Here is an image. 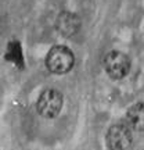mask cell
<instances>
[{"mask_svg":"<svg viewBox=\"0 0 144 150\" xmlns=\"http://www.w3.org/2000/svg\"><path fill=\"white\" fill-rule=\"evenodd\" d=\"M128 125L137 132H144V103H136L130 106L126 112Z\"/></svg>","mask_w":144,"mask_h":150,"instance_id":"6","label":"cell"},{"mask_svg":"<svg viewBox=\"0 0 144 150\" xmlns=\"http://www.w3.org/2000/svg\"><path fill=\"white\" fill-rule=\"evenodd\" d=\"M107 143L110 149L123 150L129 149L133 143L132 128L125 124H115L107 132Z\"/></svg>","mask_w":144,"mask_h":150,"instance_id":"4","label":"cell"},{"mask_svg":"<svg viewBox=\"0 0 144 150\" xmlns=\"http://www.w3.org/2000/svg\"><path fill=\"white\" fill-rule=\"evenodd\" d=\"M104 68L112 79H122L130 71V59L122 52H110L104 59Z\"/></svg>","mask_w":144,"mask_h":150,"instance_id":"3","label":"cell"},{"mask_svg":"<svg viewBox=\"0 0 144 150\" xmlns=\"http://www.w3.org/2000/svg\"><path fill=\"white\" fill-rule=\"evenodd\" d=\"M63 103H64V99L58 91L46 89L37 99V112L44 118H55L63 108Z\"/></svg>","mask_w":144,"mask_h":150,"instance_id":"2","label":"cell"},{"mask_svg":"<svg viewBox=\"0 0 144 150\" xmlns=\"http://www.w3.org/2000/svg\"><path fill=\"white\" fill-rule=\"evenodd\" d=\"M55 27H57V31L61 35H64V36H74L75 33L79 31L80 20H79V17L76 16V14H74V13L64 11L57 18Z\"/></svg>","mask_w":144,"mask_h":150,"instance_id":"5","label":"cell"},{"mask_svg":"<svg viewBox=\"0 0 144 150\" xmlns=\"http://www.w3.org/2000/svg\"><path fill=\"white\" fill-rule=\"evenodd\" d=\"M75 56L67 46L57 45L50 49L46 56V67L50 72L55 75H63L74 68Z\"/></svg>","mask_w":144,"mask_h":150,"instance_id":"1","label":"cell"}]
</instances>
